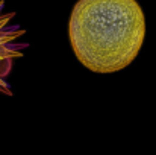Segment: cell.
Masks as SVG:
<instances>
[{"mask_svg":"<svg viewBox=\"0 0 156 155\" xmlns=\"http://www.w3.org/2000/svg\"><path fill=\"white\" fill-rule=\"evenodd\" d=\"M76 58L94 73H115L141 50L146 18L136 0H79L70 17Z\"/></svg>","mask_w":156,"mask_h":155,"instance_id":"1","label":"cell"},{"mask_svg":"<svg viewBox=\"0 0 156 155\" xmlns=\"http://www.w3.org/2000/svg\"><path fill=\"white\" fill-rule=\"evenodd\" d=\"M3 8L5 0H0V93L12 96L11 87L8 84V76L11 75L14 61L23 58V50L27 49L29 44L18 41L26 34V31L20 26L11 24L15 12L3 14Z\"/></svg>","mask_w":156,"mask_h":155,"instance_id":"2","label":"cell"}]
</instances>
